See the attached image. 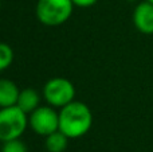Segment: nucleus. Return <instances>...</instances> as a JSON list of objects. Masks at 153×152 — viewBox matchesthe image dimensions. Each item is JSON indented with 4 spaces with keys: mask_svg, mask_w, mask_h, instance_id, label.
<instances>
[{
    "mask_svg": "<svg viewBox=\"0 0 153 152\" xmlns=\"http://www.w3.org/2000/svg\"><path fill=\"white\" fill-rule=\"evenodd\" d=\"M13 61V50L10 45L0 42V72H4L11 66Z\"/></svg>",
    "mask_w": 153,
    "mask_h": 152,
    "instance_id": "9d476101",
    "label": "nucleus"
},
{
    "mask_svg": "<svg viewBox=\"0 0 153 152\" xmlns=\"http://www.w3.org/2000/svg\"><path fill=\"white\" fill-rule=\"evenodd\" d=\"M133 24L145 35L153 34V4L148 0L141 1L133 11Z\"/></svg>",
    "mask_w": 153,
    "mask_h": 152,
    "instance_id": "423d86ee",
    "label": "nucleus"
},
{
    "mask_svg": "<svg viewBox=\"0 0 153 152\" xmlns=\"http://www.w3.org/2000/svg\"><path fill=\"white\" fill-rule=\"evenodd\" d=\"M43 98L54 108H63L75 98V86L65 77H54L43 86Z\"/></svg>",
    "mask_w": 153,
    "mask_h": 152,
    "instance_id": "20e7f679",
    "label": "nucleus"
},
{
    "mask_svg": "<svg viewBox=\"0 0 153 152\" xmlns=\"http://www.w3.org/2000/svg\"><path fill=\"white\" fill-rule=\"evenodd\" d=\"M1 152H27V147L20 139H15L3 143Z\"/></svg>",
    "mask_w": 153,
    "mask_h": 152,
    "instance_id": "9b49d317",
    "label": "nucleus"
},
{
    "mask_svg": "<svg viewBox=\"0 0 153 152\" xmlns=\"http://www.w3.org/2000/svg\"><path fill=\"white\" fill-rule=\"evenodd\" d=\"M18 85L8 78H0V108H7L16 105L19 98Z\"/></svg>",
    "mask_w": 153,
    "mask_h": 152,
    "instance_id": "0eeeda50",
    "label": "nucleus"
},
{
    "mask_svg": "<svg viewBox=\"0 0 153 152\" xmlns=\"http://www.w3.org/2000/svg\"><path fill=\"white\" fill-rule=\"evenodd\" d=\"M0 8H1V1H0Z\"/></svg>",
    "mask_w": 153,
    "mask_h": 152,
    "instance_id": "2eb2a0df",
    "label": "nucleus"
},
{
    "mask_svg": "<svg viewBox=\"0 0 153 152\" xmlns=\"http://www.w3.org/2000/svg\"><path fill=\"white\" fill-rule=\"evenodd\" d=\"M128 1H137V0H128Z\"/></svg>",
    "mask_w": 153,
    "mask_h": 152,
    "instance_id": "ddd939ff",
    "label": "nucleus"
},
{
    "mask_svg": "<svg viewBox=\"0 0 153 152\" xmlns=\"http://www.w3.org/2000/svg\"><path fill=\"white\" fill-rule=\"evenodd\" d=\"M16 105L23 112L30 115L36 108L40 107V94L34 88H26L23 90H20V93H19V98H18Z\"/></svg>",
    "mask_w": 153,
    "mask_h": 152,
    "instance_id": "6e6552de",
    "label": "nucleus"
},
{
    "mask_svg": "<svg viewBox=\"0 0 153 152\" xmlns=\"http://www.w3.org/2000/svg\"><path fill=\"white\" fill-rule=\"evenodd\" d=\"M74 3L75 7H79V8H89V7H93L98 0H71Z\"/></svg>",
    "mask_w": 153,
    "mask_h": 152,
    "instance_id": "f8f14e48",
    "label": "nucleus"
},
{
    "mask_svg": "<svg viewBox=\"0 0 153 152\" xmlns=\"http://www.w3.org/2000/svg\"><path fill=\"white\" fill-rule=\"evenodd\" d=\"M93 125L91 109L82 101H73L59 110V131L69 139H79Z\"/></svg>",
    "mask_w": 153,
    "mask_h": 152,
    "instance_id": "f257e3e1",
    "label": "nucleus"
},
{
    "mask_svg": "<svg viewBox=\"0 0 153 152\" xmlns=\"http://www.w3.org/2000/svg\"><path fill=\"white\" fill-rule=\"evenodd\" d=\"M74 7L71 0H38L35 13L42 24L56 27L71 18Z\"/></svg>",
    "mask_w": 153,
    "mask_h": 152,
    "instance_id": "f03ea898",
    "label": "nucleus"
},
{
    "mask_svg": "<svg viewBox=\"0 0 153 152\" xmlns=\"http://www.w3.org/2000/svg\"><path fill=\"white\" fill-rule=\"evenodd\" d=\"M28 125L39 136H48L59 131V112L51 105H40L28 115Z\"/></svg>",
    "mask_w": 153,
    "mask_h": 152,
    "instance_id": "39448f33",
    "label": "nucleus"
},
{
    "mask_svg": "<svg viewBox=\"0 0 153 152\" xmlns=\"http://www.w3.org/2000/svg\"><path fill=\"white\" fill-rule=\"evenodd\" d=\"M28 127V115L18 105L0 108V142L20 139Z\"/></svg>",
    "mask_w": 153,
    "mask_h": 152,
    "instance_id": "7ed1b4c3",
    "label": "nucleus"
},
{
    "mask_svg": "<svg viewBox=\"0 0 153 152\" xmlns=\"http://www.w3.org/2000/svg\"><path fill=\"white\" fill-rule=\"evenodd\" d=\"M67 143H69V137L61 131H56L46 136L45 140L47 152H65V150L67 148Z\"/></svg>",
    "mask_w": 153,
    "mask_h": 152,
    "instance_id": "1a4fd4ad",
    "label": "nucleus"
},
{
    "mask_svg": "<svg viewBox=\"0 0 153 152\" xmlns=\"http://www.w3.org/2000/svg\"><path fill=\"white\" fill-rule=\"evenodd\" d=\"M148 1H151V3H152V4H153V0H148Z\"/></svg>",
    "mask_w": 153,
    "mask_h": 152,
    "instance_id": "4468645a",
    "label": "nucleus"
}]
</instances>
